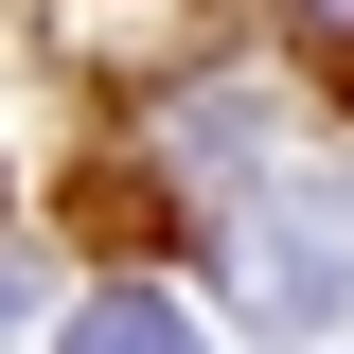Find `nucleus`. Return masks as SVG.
<instances>
[{"label": "nucleus", "mask_w": 354, "mask_h": 354, "mask_svg": "<svg viewBox=\"0 0 354 354\" xmlns=\"http://www.w3.org/2000/svg\"><path fill=\"white\" fill-rule=\"evenodd\" d=\"M177 160H195V195H248V160H266V106H248V88H195V106H177Z\"/></svg>", "instance_id": "2"}, {"label": "nucleus", "mask_w": 354, "mask_h": 354, "mask_svg": "<svg viewBox=\"0 0 354 354\" xmlns=\"http://www.w3.org/2000/svg\"><path fill=\"white\" fill-rule=\"evenodd\" d=\"M18 319H36V301H18V266H0V337H18Z\"/></svg>", "instance_id": "5"}, {"label": "nucleus", "mask_w": 354, "mask_h": 354, "mask_svg": "<svg viewBox=\"0 0 354 354\" xmlns=\"http://www.w3.org/2000/svg\"><path fill=\"white\" fill-rule=\"evenodd\" d=\"M71 354H213V319L142 301V283H106V301H71Z\"/></svg>", "instance_id": "3"}, {"label": "nucleus", "mask_w": 354, "mask_h": 354, "mask_svg": "<svg viewBox=\"0 0 354 354\" xmlns=\"http://www.w3.org/2000/svg\"><path fill=\"white\" fill-rule=\"evenodd\" d=\"M213 266H230V301L248 319H337L354 301V177H248L230 195V230H213Z\"/></svg>", "instance_id": "1"}, {"label": "nucleus", "mask_w": 354, "mask_h": 354, "mask_svg": "<svg viewBox=\"0 0 354 354\" xmlns=\"http://www.w3.org/2000/svg\"><path fill=\"white\" fill-rule=\"evenodd\" d=\"M301 36H319V53H337V71H354V0H301Z\"/></svg>", "instance_id": "4"}]
</instances>
